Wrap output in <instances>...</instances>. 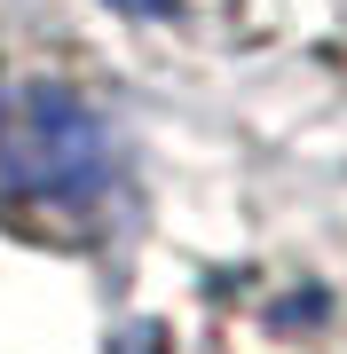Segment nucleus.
<instances>
[{"mask_svg":"<svg viewBox=\"0 0 347 354\" xmlns=\"http://www.w3.org/2000/svg\"><path fill=\"white\" fill-rule=\"evenodd\" d=\"M111 189V134L55 79H0V205L79 213Z\"/></svg>","mask_w":347,"mask_h":354,"instance_id":"nucleus-1","label":"nucleus"}]
</instances>
